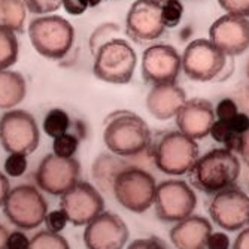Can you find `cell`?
Wrapping results in <instances>:
<instances>
[{
    "label": "cell",
    "instance_id": "cell-1",
    "mask_svg": "<svg viewBox=\"0 0 249 249\" xmlns=\"http://www.w3.org/2000/svg\"><path fill=\"white\" fill-rule=\"evenodd\" d=\"M103 142L109 152L123 158H136L152 143L149 125L130 110L112 112L105 120Z\"/></svg>",
    "mask_w": 249,
    "mask_h": 249
},
{
    "label": "cell",
    "instance_id": "cell-2",
    "mask_svg": "<svg viewBox=\"0 0 249 249\" xmlns=\"http://www.w3.org/2000/svg\"><path fill=\"white\" fill-rule=\"evenodd\" d=\"M187 175L196 190L213 196L236 184L240 176V161L231 151L218 148L198 157Z\"/></svg>",
    "mask_w": 249,
    "mask_h": 249
},
{
    "label": "cell",
    "instance_id": "cell-3",
    "mask_svg": "<svg viewBox=\"0 0 249 249\" xmlns=\"http://www.w3.org/2000/svg\"><path fill=\"white\" fill-rule=\"evenodd\" d=\"M27 33L36 53L48 60H63L75 43V27L54 14L32 19Z\"/></svg>",
    "mask_w": 249,
    "mask_h": 249
},
{
    "label": "cell",
    "instance_id": "cell-4",
    "mask_svg": "<svg viewBox=\"0 0 249 249\" xmlns=\"http://www.w3.org/2000/svg\"><path fill=\"white\" fill-rule=\"evenodd\" d=\"M155 167L170 176L187 175L198 158V145L182 131H166L151 143Z\"/></svg>",
    "mask_w": 249,
    "mask_h": 249
},
{
    "label": "cell",
    "instance_id": "cell-5",
    "mask_svg": "<svg viewBox=\"0 0 249 249\" xmlns=\"http://www.w3.org/2000/svg\"><path fill=\"white\" fill-rule=\"evenodd\" d=\"M136 64L138 55L131 45L124 39L115 37L96 51L93 73L103 82L124 85L131 81Z\"/></svg>",
    "mask_w": 249,
    "mask_h": 249
},
{
    "label": "cell",
    "instance_id": "cell-6",
    "mask_svg": "<svg viewBox=\"0 0 249 249\" xmlns=\"http://www.w3.org/2000/svg\"><path fill=\"white\" fill-rule=\"evenodd\" d=\"M157 184L154 176L139 166H130L118 173L112 187L120 205L134 213H143L154 206Z\"/></svg>",
    "mask_w": 249,
    "mask_h": 249
},
{
    "label": "cell",
    "instance_id": "cell-7",
    "mask_svg": "<svg viewBox=\"0 0 249 249\" xmlns=\"http://www.w3.org/2000/svg\"><path fill=\"white\" fill-rule=\"evenodd\" d=\"M2 208L9 222L22 231L40 227L48 213V203L43 194L37 187L29 184L11 188Z\"/></svg>",
    "mask_w": 249,
    "mask_h": 249
},
{
    "label": "cell",
    "instance_id": "cell-8",
    "mask_svg": "<svg viewBox=\"0 0 249 249\" xmlns=\"http://www.w3.org/2000/svg\"><path fill=\"white\" fill-rule=\"evenodd\" d=\"M40 131L35 117L27 110H6L0 118V145L8 154L30 155L39 146Z\"/></svg>",
    "mask_w": 249,
    "mask_h": 249
},
{
    "label": "cell",
    "instance_id": "cell-9",
    "mask_svg": "<svg viewBox=\"0 0 249 249\" xmlns=\"http://www.w3.org/2000/svg\"><path fill=\"white\" fill-rule=\"evenodd\" d=\"M154 206L158 219L176 224L194 213L197 197L185 180L169 179L157 185Z\"/></svg>",
    "mask_w": 249,
    "mask_h": 249
},
{
    "label": "cell",
    "instance_id": "cell-10",
    "mask_svg": "<svg viewBox=\"0 0 249 249\" xmlns=\"http://www.w3.org/2000/svg\"><path fill=\"white\" fill-rule=\"evenodd\" d=\"M209 215L219 229L239 231L249 227V196L236 185L213 194Z\"/></svg>",
    "mask_w": 249,
    "mask_h": 249
},
{
    "label": "cell",
    "instance_id": "cell-11",
    "mask_svg": "<svg viewBox=\"0 0 249 249\" xmlns=\"http://www.w3.org/2000/svg\"><path fill=\"white\" fill-rule=\"evenodd\" d=\"M182 57V71L193 79L208 82L215 79L227 64V55L209 39H196L187 45Z\"/></svg>",
    "mask_w": 249,
    "mask_h": 249
},
{
    "label": "cell",
    "instance_id": "cell-12",
    "mask_svg": "<svg viewBox=\"0 0 249 249\" xmlns=\"http://www.w3.org/2000/svg\"><path fill=\"white\" fill-rule=\"evenodd\" d=\"M60 208L75 227H85L105 211L102 193L87 180L78 182L60 197Z\"/></svg>",
    "mask_w": 249,
    "mask_h": 249
},
{
    "label": "cell",
    "instance_id": "cell-13",
    "mask_svg": "<svg viewBox=\"0 0 249 249\" xmlns=\"http://www.w3.org/2000/svg\"><path fill=\"white\" fill-rule=\"evenodd\" d=\"M79 161L75 157L63 158L48 154L36 169V185L40 191L61 197L79 180Z\"/></svg>",
    "mask_w": 249,
    "mask_h": 249
},
{
    "label": "cell",
    "instance_id": "cell-14",
    "mask_svg": "<svg viewBox=\"0 0 249 249\" xmlns=\"http://www.w3.org/2000/svg\"><path fill=\"white\" fill-rule=\"evenodd\" d=\"M182 69V57L175 47L167 43H155L142 54V78L149 85L176 84Z\"/></svg>",
    "mask_w": 249,
    "mask_h": 249
},
{
    "label": "cell",
    "instance_id": "cell-15",
    "mask_svg": "<svg viewBox=\"0 0 249 249\" xmlns=\"http://www.w3.org/2000/svg\"><path fill=\"white\" fill-rule=\"evenodd\" d=\"M130 231L124 219L109 211H103L84 230L87 249H124Z\"/></svg>",
    "mask_w": 249,
    "mask_h": 249
},
{
    "label": "cell",
    "instance_id": "cell-16",
    "mask_svg": "<svg viewBox=\"0 0 249 249\" xmlns=\"http://www.w3.org/2000/svg\"><path fill=\"white\" fill-rule=\"evenodd\" d=\"M166 27L161 18V3L155 0H134L125 17V32L134 42H152L163 36Z\"/></svg>",
    "mask_w": 249,
    "mask_h": 249
},
{
    "label": "cell",
    "instance_id": "cell-17",
    "mask_svg": "<svg viewBox=\"0 0 249 249\" xmlns=\"http://www.w3.org/2000/svg\"><path fill=\"white\" fill-rule=\"evenodd\" d=\"M209 40L227 57L243 54L249 48V19L230 14L218 18L209 29Z\"/></svg>",
    "mask_w": 249,
    "mask_h": 249
},
{
    "label": "cell",
    "instance_id": "cell-18",
    "mask_svg": "<svg viewBox=\"0 0 249 249\" xmlns=\"http://www.w3.org/2000/svg\"><path fill=\"white\" fill-rule=\"evenodd\" d=\"M175 118L179 131H182L194 141L206 138L216 120L213 105L209 100L200 97L187 100Z\"/></svg>",
    "mask_w": 249,
    "mask_h": 249
},
{
    "label": "cell",
    "instance_id": "cell-19",
    "mask_svg": "<svg viewBox=\"0 0 249 249\" xmlns=\"http://www.w3.org/2000/svg\"><path fill=\"white\" fill-rule=\"evenodd\" d=\"M211 234V221L205 216L191 215L176 222L169 233V237L176 249H206Z\"/></svg>",
    "mask_w": 249,
    "mask_h": 249
},
{
    "label": "cell",
    "instance_id": "cell-20",
    "mask_svg": "<svg viewBox=\"0 0 249 249\" xmlns=\"http://www.w3.org/2000/svg\"><path fill=\"white\" fill-rule=\"evenodd\" d=\"M187 102V94L184 88L176 84H161L154 85L146 96V107L149 114L160 121L170 120L176 117L179 109Z\"/></svg>",
    "mask_w": 249,
    "mask_h": 249
},
{
    "label": "cell",
    "instance_id": "cell-21",
    "mask_svg": "<svg viewBox=\"0 0 249 249\" xmlns=\"http://www.w3.org/2000/svg\"><path fill=\"white\" fill-rule=\"evenodd\" d=\"M127 158L118 157L112 152H103L97 158H94L91 166V175L96 182V188L103 193L112 194V187H114V180L118 176L120 172L130 167Z\"/></svg>",
    "mask_w": 249,
    "mask_h": 249
},
{
    "label": "cell",
    "instance_id": "cell-22",
    "mask_svg": "<svg viewBox=\"0 0 249 249\" xmlns=\"http://www.w3.org/2000/svg\"><path fill=\"white\" fill-rule=\"evenodd\" d=\"M27 94L26 78L15 71H0V109L12 110Z\"/></svg>",
    "mask_w": 249,
    "mask_h": 249
},
{
    "label": "cell",
    "instance_id": "cell-23",
    "mask_svg": "<svg viewBox=\"0 0 249 249\" xmlns=\"http://www.w3.org/2000/svg\"><path fill=\"white\" fill-rule=\"evenodd\" d=\"M26 18L27 8L22 0H0V26L22 33Z\"/></svg>",
    "mask_w": 249,
    "mask_h": 249
},
{
    "label": "cell",
    "instance_id": "cell-24",
    "mask_svg": "<svg viewBox=\"0 0 249 249\" xmlns=\"http://www.w3.org/2000/svg\"><path fill=\"white\" fill-rule=\"evenodd\" d=\"M18 37L8 27L0 26V71H8L18 60Z\"/></svg>",
    "mask_w": 249,
    "mask_h": 249
},
{
    "label": "cell",
    "instance_id": "cell-25",
    "mask_svg": "<svg viewBox=\"0 0 249 249\" xmlns=\"http://www.w3.org/2000/svg\"><path fill=\"white\" fill-rule=\"evenodd\" d=\"M71 124H72V120L64 109L53 107L51 110H48V114L45 115L42 127H43L45 134L55 139L64 133H69Z\"/></svg>",
    "mask_w": 249,
    "mask_h": 249
},
{
    "label": "cell",
    "instance_id": "cell-26",
    "mask_svg": "<svg viewBox=\"0 0 249 249\" xmlns=\"http://www.w3.org/2000/svg\"><path fill=\"white\" fill-rule=\"evenodd\" d=\"M121 29L117 22H102L100 26H97L91 36H89V40H88V45H89V51L94 55L96 51L103 47V45L112 39H115L117 35H120Z\"/></svg>",
    "mask_w": 249,
    "mask_h": 249
},
{
    "label": "cell",
    "instance_id": "cell-27",
    "mask_svg": "<svg viewBox=\"0 0 249 249\" xmlns=\"http://www.w3.org/2000/svg\"><path fill=\"white\" fill-rule=\"evenodd\" d=\"M29 249H71V245L61 234L43 230L30 239Z\"/></svg>",
    "mask_w": 249,
    "mask_h": 249
},
{
    "label": "cell",
    "instance_id": "cell-28",
    "mask_svg": "<svg viewBox=\"0 0 249 249\" xmlns=\"http://www.w3.org/2000/svg\"><path fill=\"white\" fill-rule=\"evenodd\" d=\"M79 139L72 133H64L53 142V154L63 157V158H72L75 157L78 148H79Z\"/></svg>",
    "mask_w": 249,
    "mask_h": 249
},
{
    "label": "cell",
    "instance_id": "cell-29",
    "mask_svg": "<svg viewBox=\"0 0 249 249\" xmlns=\"http://www.w3.org/2000/svg\"><path fill=\"white\" fill-rule=\"evenodd\" d=\"M184 15V5L180 0H170L161 5V18L166 29L176 27Z\"/></svg>",
    "mask_w": 249,
    "mask_h": 249
},
{
    "label": "cell",
    "instance_id": "cell-30",
    "mask_svg": "<svg viewBox=\"0 0 249 249\" xmlns=\"http://www.w3.org/2000/svg\"><path fill=\"white\" fill-rule=\"evenodd\" d=\"M27 167H29L27 157L22 154H9L3 164L6 176L11 178H21L27 172Z\"/></svg>",
    "mask_w": 249,
    "mask_h": 249
},
{
    "label": "cell",
    "instance_id": "cell-31",
    "mask_svg": "<svg viewBox=\"0 0 249 249\" xmlns=\"http://www.w3.org/2000/svg\"><path fill=\"white\" fill-rule=\"evenodd\" d=\"M29 12L35 15H51L63 5V0H22Z\"/></svg>",
    "mask_w": 249,
    "mask_h": 249
},
{
    "label": "cell",
    "instance_id": "cell-32",
    "mask_svg": "<svg viewBox=\"0 0 249 249\" xmlns=\"http://www.w3.org/2000/svg\"><path fill=\"white\" fill-rule=\"evenodd\" d=\"M43 224H45V227H47L48 231L61 234V231L66 229V225L69 224V219H67V215L64 213V211L60 208V209L48 212L47 216H45Z\"/></svg>",
    "mask_w": 249,
    "mask_h": 249
},
{
    "label": "cell",
    "instance_id": "cell-33",
    "mask_svg": "<svg viewBox=\"0 0 249 249\" xmlns=\"http://www.w3.org/2000/svg\"><path fill=\"white\" fill-rule=\"evenodd\" d=\"M219 6L230 15L249 17V0H218Z\"/></svg>",
    "mask_w": 249,
    "mask_h": 249
},
{
    "label": "cell",
    "instance_id": "cell-34",
    "mask_svg": "<svg viewBox=\"0 0 249 249\" xmlns=\"http://www.w3.org/2000/svg\"><path fill=\"white\" fill-rule=\"evenodd\" d=\"M239 114V109H237V105L233 99H222L216 107H215V117L216 120H221V121H230L233 120L236 115Z\"/></svg>",
    "mask_w": 249,
    "mask_h": 249
},
{
    "label": "cell",
    "instance_id": "cell-35",
    "mask_svg": "<svg viewBox=\"0 0 249 249\" xmlns=\"http://www.w3.org/2000/svg\"><path fill=\"white\" fill-rule=\"evenodd\" d=\"M127 249H169V248L163 239L151 236V237H145V239L133 240L127 246Z\"/></svg>",
    "mask_w": 249,
    "mask_h": 249
},
{
    "label": "cell",
    "instance_id": "cell-36",
    "mask_svg": "<svg viewBox=\"0 0 249 249\" xmlns=\"http://www.w3.org/2000/svg\"><path fill=\"white\" fill-rule=\"evenodd\" d=\"M231 133L233 131H231L229 123L227 121H221V120H215V123L212 124L211 131H209V134L212 136V139L215 142H218V143H224Z\"/></svg>",
    "mask_w": 249,
    "mask_h": 249
},
{
    "label": "cell",
    "instance_id": "cell-37",
    "mask_svg": "<svg viewBox=\"0 0 249 249\" xmlns=\"http://www.w3.org/2000/svg\"><path fill=\"white\" fill-rule=\"evenodd\" d=\"M29 246H30V237L26 234V231L17 230L9 233L6 249H29Z\"/></svg>",
    "mask_w": 249,
    "mask_h": 249
},
{
    "label": "cell",
    "instance_id": "cell-38",
    "mask_svg": "<svg viewBox=\"0 0 249 249\" xmlns=\"http://www.w3.org/2000/svg\"><path fill=\"white\" fill-rule=\"evenodd\" d=\"M61 6L64 8V11L67 14L73 15V17H79V15L85 14L87 9L89 8L87 0H63Z\"/></svg>",
    "mask_w": 249,
    "mask_h": 249
},
{
    "label": "cell",
    "instance_id": "cell-39",
    "mask_svg": "<svg viewBox=\"0 0 249 249\" xmlns=\"http://www.w3.org/2000/svg\"><path fill=\"white\" fill-rule=\"evenodd\" d=\"M206 249H230V237L222 231H212L208 239Z\"/></svg>",
    "mask_w": 249,
    "mask_h": 249
},
{
    "label": "cell",
    "instance_id": "cell-40",
    "mask_svg": "<svg viewBox=\"0 0 249 249\" xmlns=\"http://www.w3.org/2000/svg\"><path fill=\"white\" fill-rule=\"evenodd\" d=\"M229 125L233 133L245 134L249 130V117L246 114H243V112H239L233 120L229 121Z\"/></svg>",
    "mask_w": 249,
    "mask_h": 249
},
{
    "label": "cell",
    "instance_id": "cell-41",
    "mask_svg": "<svg viewBox=\"0 0 249 249\" xmlns=\"http://www.w3.org/2000/svg\"><path fill=\"white\" fill-rule=\"evenodd\" d=\"M240 143H242V134H237V133H231L227 141H225L222 145L225 149L231 151L233 154H239V149H240Z\"/></svg>",
    "mask_w": 249,
    "mask_h": 249
},
{
    "label": "cell",
    "instance_id": "cell-42",
    "mask_svg": "<svg viewBox=\"0 0 249 249\" xmlns=\"http://www.w3.org/2000/svg\"><path fill=\"white\" fill-rule=\"evenodd\" d=\"M69 133H72L73 136L81 141H84L87 138V127H85V123L81 121V120H72V124H71V128H69Z\"/></svg>",
    "mask_w": 249,
    "mask_h": 249
},
{
    "label": "cell",
    "instance_id": "cell-43",
    "mask_svg": "<svg viewBox=\"0 0 249 249\" xmlns=\"http://www.w3.org/2000/svg\"><path fill=\"white\" fill-rule=\"evenodd\" d=\"M9 191H11L9 179H8V176L3 172H0V208L3 206V203H5Z\"/></svg>",
    "mask_w": 249,
    "mask_h": 249
},
{
    "label": "cell",
    "instance_id": "cell-44",
    "mask_svg": "<svg viewBox=\"0 0 249 249\" xmlns=\"http://www.w3.org/2000/svg\"><path fill=\"white\" fill-rule=\"evenodd\" d=\"M231 249H249V227L243 229L237 234Z\"/></svg>",
    "mask_w": 249,
    "mask_h": 249
},
{
    "label": "cell",
    "instance_id": "cell-45",
    "mask_svg": "<svg viewBox=\"0 0 249 249\" xmlns=\"http://www.w3.org/2000/svg\"><path fill=\"white\" fill-rule=\"evenodd\" d=\"M239 155L243 158V161L249 167V130L245 134H242V143H240Z\"/></svg>",
    "mask_w": 249,
    "mask_h": 249
},
{
    "label": "cell",
    "instance_id": "cell-46",
    "mask_svg": "<svg viewBox=\"0 0 249 249\" xmlns=\"http://www.w3.org/2000/svg\"><path fill=\"white\" fill-rule=\"evenodd\" d=\"M8 236H9V231L6 230L5 225L0 224V249H6Z\"/></svg>",
    "mask_w": 249,
    "mask_h": 249
},
{
    "label": "cell",
    "instance_id": "cell-47",
    "mask_svg": "<svg viewBox=\"0 0 249 249\" xmlns=\"http://www.w3.org/2000/svg\"><path fill=\"white\" fill-rule=\"evenodd\" d=\"M87 2H88L89 8H96V6H99L103 2V0H87Z\"/></svg>",
    "mask_w": 249,
    "mask_h": 249
},
{
    "label": "cell",
    "instance_id": "cell-48",
    "mask_svg": "<svg viewBox=\"0 0 249 249\" xmlns=\"http://www.w3.org/2000/svg\"><path fill=\"white\" fill-rule=\"evenodd\" d=\"M246 75H248V79H249V60H248V64H246Z\"/></svg>",
    "mask_w": 249,
    "mask_h": 249
},
{
    "label": "cell",
    "instance_id": "cell-49",
    "mask_svg": "<svg viewBox=\"0 0 249 249\" xmlns=\"http://www.w3.org/2000/svg\"><path fill=\"white\" fill-rule=\"evenodd\" d=\"M155 2H158V3H166V2H170V0H155Z\"/></svg>",
    "mask_w": 249,
    "mask_h": 249
}]
</instances>
